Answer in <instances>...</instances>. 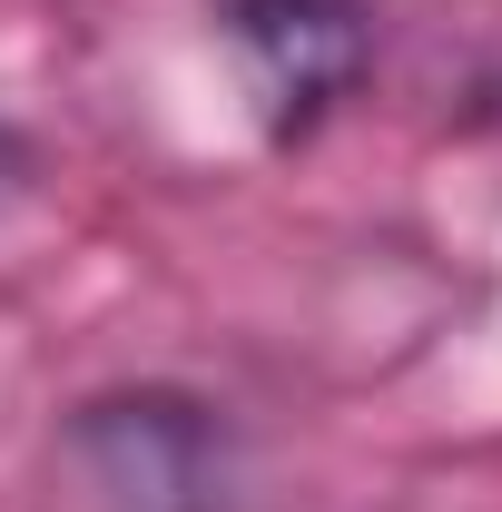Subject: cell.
<instances>
[{
	"label": "cell",
	"instance_id": "7a4b0ae2",
	"mask_svg": "<svg viewBox=\"0 0 502 512\" xmlns=\"http://www.w3.org/2000/svg\"><path fill=\"white\" fill-rule=\"evenodd\" d=\"M217 40L247 79V109L266 138L325 128L335 99H355V79L375 60L365 0H217Z\"/></svg>",
	"mask_w": 502,
	"mask_h": 512
},
{
	"label": "cell",
	"instance_id": "6da1fadb",
	"mask_svg": "<svg viewBox=\"0 0 502 512\" xmlns=\"http://www.w3.org/2000/svg\"><path fill=\"white\" fill-rule=\"evenodd\" d=\"M50 512H227V424L168 384L99 394L50 444Z\"/></svg>",
	"mask_w": 502,
	"mask_h": 512
},
{
	"label": "cell",
	"instance_id": "3957f363",
	"mask_svg": "<svg viewBox=\"0 0 502 512\" xmlns=\"http://www.w3.org/2000/svg\"><path fill=\"white\" fill-rule=\"evenodd\" d=\"M10 178H20V128L0 119V197H10Z\"/></svg>",
	"mask_w": 502,
	"mask_h": 512
}]
</instances>
